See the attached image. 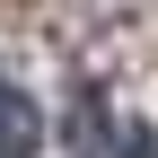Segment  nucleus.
Returning a JSON list of instances; mask_svg holds the SVG:
<instances>
[{
  "label": "nucleus",
  "instance_id": "2",
  "mask_svg": "<svg viewBox=\"0 0 158 158\" xmlns=\"http://www.w3.org/2000/svg\"><path fill=\"white\" fill-rule=\"evenodd\" d=\"M114 158H158V132L149 123H123V132H114Z\"/></svg>",
  "mask_w": 158,
  "mask_h": 158
},
{
  "label": "nucleus",
  "instance_id": "1",
  "mask_svg": "<svg viewBox=\"0 0 158 158\" xmlns=\"http://www.w3.org/2000/svg\"><path fill=\"white\" fill-rule=\"evenodd\" d=\"M0 158H35V106L0 79Z\"/></svg>",
  "mask_w": 158,
  "mask_h": 158
}]
</instances>
